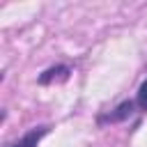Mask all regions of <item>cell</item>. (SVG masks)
I'll return each instance as SVG.
<instances>
[{"instance_id": "1", "label": "cell", "mask_w": 147, "mask_h": 147, "mask_svg": "<svg viewBox=\"0 0 147 147\" xmlns=\"http://www.w3.org/2000/svg\"><path fill=\"white\" fill-rule=\"evenodd\" d=\"M48 133V126H39V129H32L30 133H25L21 140H16L11 147H37L39 145V140L44 138Z\"/></svg>"}, {"instance_id": "4", "label": "cell", "mask_w": 147, "mask_h": 147, "mask_svg": "<svg viewBox=\"0 0 147 147\" xmlns=\"http://www.w3.org/2000/svg\"><path fill=\"white\" fill-rule=\"evenodd\" d=\"M136 101H138V106L142 108V110H147V80L140 85V90H138V96H136Z\"/></svg>"}, {"instance_id": "2", "label": "cell", "mask_w": 147, "mask_h": 147, "mask_svg": "<svg viewBox=\"0 0 147 147\" xmlns=\"http://www.w3.org/2000/svg\"><path fill=\"white\" fill-rule=\"evenodd\" d=\"M57 74H60V76H69V69H67V67H55V69H48V71H44V74L39 76V83H51L53 78H57Z\"/></svg>"}, {"instance_id": "3", "label": "cell", "mask_w": 147, "mask_h": 147, "mask_svg": "<svg viewBox=\"0 0 147 147\" xmlns=\"http://www.w3.org/2000/svg\"><path fill=\"white\" fill-rule=\"evenodd\" d=\"M131 110H133V103L131 101H126V103H122L119 108H117V113H113V115H108V119H122V117H126V115H131Z\"/></svg>"}]
</instances>
